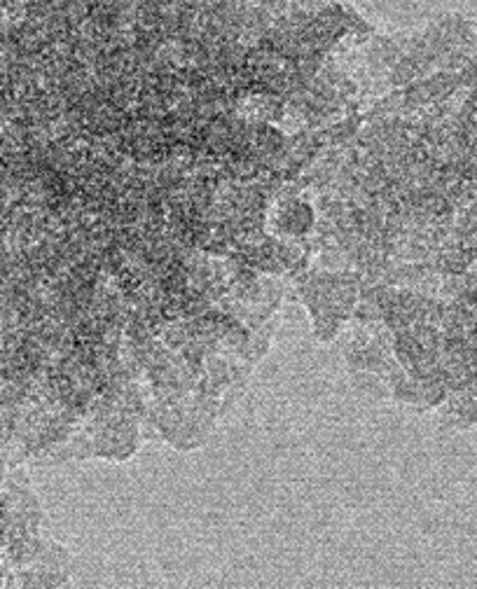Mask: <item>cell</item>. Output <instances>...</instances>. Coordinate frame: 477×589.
Returning a JSON list of instances; mask_svg holds the SVG:
<instances>
[{"instance_id":"6da1fadb","label":"cell","mask_w":477,"mask_h":589,"mask_svg":"<svg viewBox=\"0 0 477 589\" xmlns=\"http://www.w3.org/2000/svg\"><path fill=\"white\" fill-rule=\"evenodd\" d=\"M314 225V206L304 199H290L281 204L274 218V227L281 232V237H304L314 230Z\"/></svg>"}]
</instances>
